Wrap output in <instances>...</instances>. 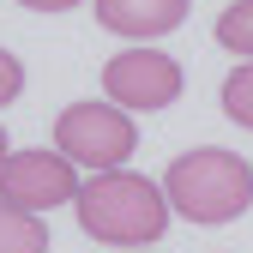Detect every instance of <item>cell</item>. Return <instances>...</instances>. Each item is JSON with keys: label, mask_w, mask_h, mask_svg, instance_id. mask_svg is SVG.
<instances>
[{"label": "cell", "mask_w": 253, "mask_h": 253, "mask_svg": "<svg viewBox=\"0 0 253 253\" xmlns=\"http://www.w3.org/2000/svg\"><path fill=\"white\" fill-rule=\"evenodd\" d=\"M79 229L90 241H103V247H151V241H163L169 229V193L157 181H145L139 169H109V175H90L79 187Z\"/></svg>", "instance_id": "6da1fadb"}, {"label": "cell", "mask_w": 253, "mask_h": 253, "mask_svg": "<svg viewBox=\"0 0 253 253\" xmlns=\"http://www.w3.org/2000/svg\"><path fill=\"white\" fill-rule=\"evenodd\" d=\"M163 193L169 205L199 229H217V223H235V217L253 205V163L235 151H217V145H199L169 163L163 175Z\"/></svg>", "instance_id": "7a4b0ae2"}, {"label": "cell", "mask_w": 253, "mask_h": 253, "mask_svg": "<svg viewBox=\"0 0 253 253\" xmlns=\"http://www.w3.org/2000/svg\"><path fill=\"white\" fill-rule=\"evenodd\" d=\"M54 151L84 175H109V169H126V157L139 151V126L115 103H73L54 115Z\"/></svg>", "instance_id": "3957f363"}, {"label": "cell", "mask_w": 253, "mask_h": 253, "mask_svg": "<svg viewBox=\"0 0 253 253\" xmlns=\"http://www.w3.org/2000/svg\"><path fill=\"white\" fill-rule=\"evenodd\" d=\"M103 97L126 115H151V109H169L181 97V60L163 48H121L109 67H103Z\"/></svg>", "instance_id": "277c9868"}, {"label": "cell", "mask_w": 253, "mask_h": 253, "mask_svg": "<svg viewBox=\"0 0 253 253\" xmlns=\"http://www.w3.org/2000/svg\"><path fill=\"white\" fill-rule=\"evenodd\" d=\"M79 163H67L60 151H12L6 163H0V199L42 217L54 205H73L79 199Z\"/></svg>", "instance_id": "5b68a950"}, {"label": "cell", "mask_w": 253, "mask_h": 253, "mask_svg": "<svg viewBox=\"0 0 253 253\" xmlns=\"http://www.w3.org/2000/svg\"><path fill=\"white\" fill-rule=\"evenodd\" d=\"M193 0H97V24L126 42H157L175 24H187Z\"/></svg>", "instance_id": "8992f818"}, {"label": "cell", "mask_w": 253, "mask_h": 253, "mask_svg": "<svg viewBox=\"0 0 253 253\" xmlns=\"http://www.w3.org/2000/svg\"><path fill=\"white\" fill-rule=\"evenodd\" d=\"M0 253H48L42 217H30V211H18V205L0 199Z\"/></svg>", "instance_id": "52a82bcc"}, {"label": "cell", "mask_w": 253, "mask_h": 253, "mask_svg": "<svg viewBox=\"0 0 253 253\" xmlns=\"http://www.w3.org/2000/svg\"><path fill=\"white\" fill-rule=\"evenodd\" d=\"M217 48L253 60V0H235V6L217 12Z\"/></svg>", "instance_id": "ba28073f"}, {"label": "cell", "mask_w": 253, "mask_h": 253, "mask_svg": "<svg viewBox=\"0 0 253 253\" xmlns=\"http://www.w3.org/2000/svg\"><path fill=\"white\" fill-rule=\"evenodd\" d=\"M223 115L253 133V60H241V67L223 79Z\"/></svg>", "instance_id": "9c48e42d"}, {"label": "cell", "mask_w": 253, "mask_h": 253, "mask_svg": "<svg viewBox=\"0 0 253 253\" xmlns=\"http://www.w3.org/2000/svg\"><path fill=\"white\" fill-rule=\"evenodd\" d=\"M18 90H24V67H18V54H12V48H0V109L18 103Z\"/></svg>", "instance_id": "30bf717a"}, {"label": "cell", "mask_w": 253, "mask_h": 253, "mask_svg": "<svg viewBox=\"0 0 253 253\" xmlns=\"http://www.w3.org/2000/svg\"><path fill=\"white\" fill-rule=\"evenodd\" d=\"M18 6H30V12H73V6H84V0H18Z\"/></svg>", "instance_id": "8fae6325"}, {"label": "cell", "mask_w": 253, "mask_h": 253, "mask_svg": "<svg viewBox=\"0 0 253 253\" xmlns=\"http://www.w3.org/2000/svg\"><path fill=\"white\" fill-rule=\"evenodd\" d=\"M6 145H12V139H6V133H0V163H6V157H12V151H6Z\"/></svg>", "instance_id": "7c38bea8"}, {"label": "cell", "mask_w": 253, "mask_h": 253, "mask_svg": "<svg viewBox=\"0 0 253 253\" xmlns=\"http://www.w3.org/2000/svg\"><path fill=\"white\" fill-rule=\"evenodd\" d=\"M121 253H151V247H121Z\"/></svg>", "instance_id": "4fadbf2b"}]
</instances>
